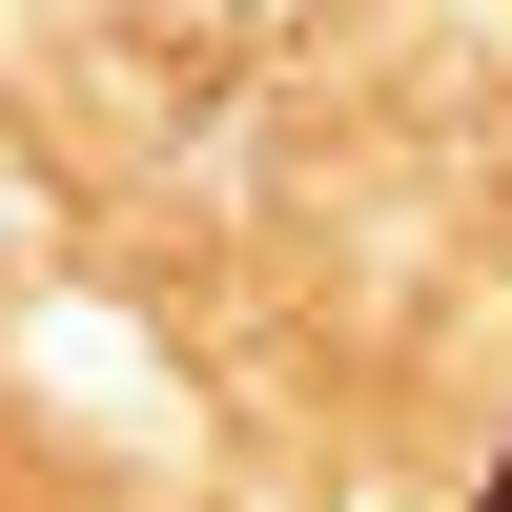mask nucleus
<instances>
[{
    "instance_id": "obj_1",
    "label": "nucleus",
    "mask_w": 512,
    "mask_h": 512,
    "mask_svg": "<svg viewBox=\"0 0 512 512\" xmlns=\"http://www.w3.org/2000/svg\"><path fill=\"white\" fill-rule=\"evenodd\" d=\"M492 512H512V472H492Z\"/></svg>"
}]
</instances>
